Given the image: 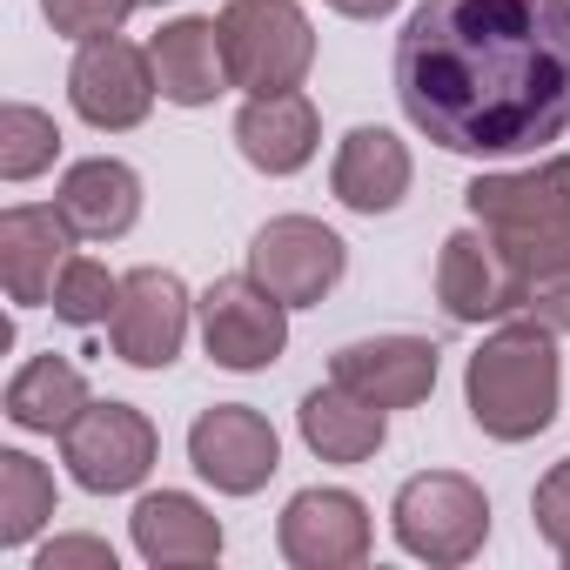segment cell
<instances>
[{"mask_svg":"<svg viewBox=\"0 0 570 570\" xmlns=\"http://www.w3.org/2000/svg\"><path fill=\"white\" fill-rule=\"evenodd\" d=\"M135 530V550L161 570H188V563H215L222 557V523L188 497V490H155L135 503L128 517Z\"/></svg>","mask_w":570,"mask_h":570,"instance_id":"ffe728a7","label":"cell"},{"mask_svg":"<svg viewBox=\"0 0 570 570\" xmlns=\"http://www.w3.org/2000/svg\"><path fill=\"white\" fill-rule=\"evenodd\" d=\"M215 28L228 55V88L242 95H289L316 68V28L303 0H228Z\"/></svg>","mask_w":570,"mask_h":570,"instance_id":"277c9868","label":"cell"},{"mask_svg":"<svg viewBox=\"0 0 570 570\" xmlns=\"http://www.w3.org/2000/svg\"><path fill=\"white\" fill-rule=\"evenodd\" d=\"M202 343L235 376L268 370L282 350H289V303L275 289H262L255 275H222L202 296Z\"/></svg>","mask_w":570,"mask_h":570,"instance_id":"ba28073f","label":"cell"},{"mask_svg":"<svg viewBox=\"0 0 570 570\" xmlns=\"http://www.w3.org/2000/svg\"><path fill=\"white\" fill-rule=\"evenodd\" d=\"M463 208L497 235L523 282L570 262V155H550L517 175H476L463 188Z\"/></svg>","mask_w":570,"mask_h":570,"instance_id":"3957f363","label":"cell"},{"mask_svg":"<svg viewBox=\"0 0 570 570\" xmlns=\"http://www.w3.org/2000/svg\"><path fill=\"white\" fill-rule=\"evenodd\" d=\"M55 517V476L28 450H0V543L21 550Z\"/></svg>","mask_w":570,"mask_h":570,"instance_id":"603a6c76","label":"cell"},{"mask_svg":"<svg viewBox=\"0 0 570 570\" xmlns=\"http://www.w3.org/2000/svg\"><path fill=\"white\" fill-rule=\"evenodd\" d=\"M275 543L296 570H350L370 557L376 523L356 490H296L275 523Z\"/></svg>","mask_w":570,"mask_h":570,"instance_id":"4fadbf2b","label":"cell"},{"mask_svg":"<svg viewBox=\"0 0 570 570\" xmlns=\"http://www.w3.org/2000/svg\"><path fill=\"white\" fill-rule=\"evenodd\" d=\"M55 208L68 215V228L81 242H115L141 222V175L115 155H95V161H75L61 175V195Z\"/></svg>","mask_w":570,"mask_h":570,"instance_id":"ac0fdd59","label":"cell"},{"mask_svg":"<svg viewBox=\"0 0 570 570\" xmlns=\"http://www.w3.org/2000/svg\"><path fill=\"white\" fill-rule=\"evenodd\" d=\"M330 8H336V14H350V21H383L396 0H330Z\"/></svg>","mask_w":570,"mask_h":570,"instance_id":"f546056e","label":"cell"},{"mask_svg":"<svg viewBox=\"0 0 570 570\" xmlns=\"http://www.w3.org/2000/svg\"><path fill=\"white\" fill-rule=\"evenodd\" d=\"M75 248V228L61 208H8L0 215V275H8V296L14 303H48L55 296V275Z\"/></svg>","mask_w":570,"mask_h":570,"instance_id":"e0dca14e","label":"cell"},{"mask_svg":"<svg viewBox=\"0 0 570 570\" xmlns=\"http://www.w3.org/2000/svg\"><path fill=\"white\" fill-rule=\"evenodd\" d=\"M390 523H396V543L423 563H470L490 537V497L483 483L456 476V470H423L396 490L390 503Z\"/></svg>","mask_w":570,"mask_h":570,"instance_id":"5b68a950","label":"cell"},{"mask_svg":"<svg viewBox=\"0 0 570 570\" xmlns=\"http://www.w3.org/2000/svg\"><path fill=\"white\" fill-rule=\"evenodd\" d=\"M115 296H121V275H108V262H95V255H68L61 275H55V296H48V303H55L61 323L95 330V323L115 316Z\"/></svg>","mask_w":570,"mask_h":570,"instance_id":"d4e9b609","label":"cell"},{"mask_svg":"<svg viewBox=\"0 0 570 570\" xmlns=\"http://www.w3.org/2000/svg\"><path fill=\"white\" fill-rule=\"evenodd\" d=\"M148 61H155V88H161V101H175V108H208V101L228 88L222 28H215L208 14H181V21H168V28L148 41Z\"/></svg>","mask_w":570,"mask_h":570,"instance_id":"2e32d148","label":"cell"},{"mask_svg":"<svg viewBox=\"0 0 570 570\" xmlns=\"http://www.w3.org/2000/svg\"><path fill=\"white\" fill-rule=\"evenodd\" d=\"M35 570H115V550L101 537H55L35 557Z\"/></svg>","mask_w":570,"mask_h":570,"instance_id":"f1b7e54d","label":"cell"},{"mask_svg":"<svg viewBox=\"0 0 570 570\" xmlns=\"http://www.w3.org/2000/svg\"><path fill=\"white\" fill-rule=\"evenodd\" d=\"M55 155H61L55 115H41V108H28V101H8V108H0V175H8V181L48 175Z\"/></svg>","mask_w":570,"mask_h":570,"instance_id":"cb8c5ba5","label":"cell"},{"mask_svg":"<svg viewBox=\"0 0 570 570\" xmlns=\"http://www.w3.org/2000/svg\"><path fill=\"white\" fill-rule=\"evenodd\" d=\"M155 456H161V436H155V423H148L135 403H88V410L68 423V436H61L68 476H75L81 490H95V497L135 490V483L155 470Z\"/></svg>","mask_w":570,"mask_h":570,"instance_id":"8992f818","label":"cell"},{"mask_svg":"<svg viewBox=\"0 0 570 570\" xmlns=\"http://www.w3.org/2000/svg\"><path fill=\"white\" fill-rule=\"evenodd\" d=\"M517 316L537 323V330H550V336H570V262H563V268H543V275L523 282Z\"/></svg>","mask_w":570,"mask_h":570,"instance_id":"4316f807","label":"cell"},{"mask_svg":"<svg viewBox=\"0 0 570 570\" xmlns=\"http://www.w3.org/2000/svg\"><path fill=\"white\" fill-rule=\"evenodd\" d=\"M343 268H350V248L316 215H275L248 242V275L262 282V289H275L289 309L323 303L336 282H343Z\"/></svg>","mask_w":570,"mask_h":570,"instance_id":"52a82bcc","label":"cell"},{"mask_svg":"<svg viewBox=\"0 0 570 570\" xmlns=\"http://www.w3.org/2000/svg\"><path fill=\"white\" fill-rule=\"evenodd\" d=\"M155 61L148 48L121 41V35H101V41H81L75 68H68V101L88 128L101 135H121V128H141L148 108H155Z\"/></svg>","mask_w":570,"mask_h":570,"instance_id":"8fae6325","label":"cell"},{"mask_svg":"<svg viewBox=\"0 0 570 570\" xmlns=\"http://www.w3.org/2000/svg\"><path fill=\"white\" fill-rule=\"evenodd\" d=\"M88 376L68 363V356H35L14 370L8 383V423L28 430V436H68V423L88 410Z\"/></svg>","mask_w":570,"mask_h":570,"instance_id":"7402d4cb","label":"cell"},{"mask_svg":"<svg viewBox=\"0 0 570 570\" xmlns=\"http://www.w3.org/2000/svg\"><path fill=\"white\" fill-rule=\"evenodd\" d=\"M463 403L470 423L497 443H530L557 423L563 403V363H557V336L510 316L470 363H463Z\"/></svg>","mask_w":570,"mask_h":570,"instance_id":"7a4b0ae2","label":"cell"},{"mask_svg":"<svg viewBox=\"0 0 570 570\" xmlns=\"http://www.w3.org/2000/svg\"><path fill=\"white\" fill-rule=\"evenodd\" d=\"M141 8V0H41V14L55 21V35L68 41H101V35H121V21Z\"/></svg>","mask_w":570,"mask_h":570,"instance_id":"484cf974","label":"cell"},{"mask_svg":"<svg viewBox=\"0 0 570 570\" xmlns=\"http://www.w3.org/2000/svg\"><path fill=\"white\" fill-rule=\"evenodd\" d=\"M410 148L390 135V128H350L343 148H336V168H330V188L343 208L356 215H390L403 195H410Z\"/></svg>","mask_w":570,"mask_h":570,"instance_id":"d6986e66","label":"cell"},{"mask_svg":"<svg viewBox=\"0 0 570 570\" xmlns=\"http://www.w3.org/2000/svg\"><path fill=\"white\" fill-rule=\"evenodd\" d=\"M202 303L181 289L175 268H128L121 275V296H115V316H108V343L121 363L135 370H168L188 343V316Z\"/></svg>","mask_w":570,"mask_h":570,"instance_id":"9c48e42d","label":"cell"},{"mask_svg":"<svg viewBox=\"0 0 570 570\" xmlns=\"http://www.w3.org/2000/svg\"><path fill=\"white\" fill-rule=\"evenodd\" d=\"M188 463L202 483H215L222 497H255L275 470H282V436L268 430L262 410L248 403H215L188 423Z\"/></svg>","mask_w":570,"mask_h":570,"instance_id":"7c38bea8","label":"cell"},{"mask_svg":"<svg viewBox=\"0 0 570 570\" xmlns=\"http://www.w3.org/2000/svg\"><path fill=\"white\" fill-rule=\"evenodd\" d=\"M436 303L450 323L463 330H483V323H510L517 303H523V268L497 248V235L476 222V228H456L436 255Z\"/></svg>","mask_w":570,"mask_h":570,"instance_id":"30bf717a","label":"cell"},{"mask_svg":"<svg viewBox=\"0 0 570 570\" xmlns=\"http://www.w3.org/2000/svg\"><path fill=\"white\" fill-rule=\"evenodd\" d=\"M396 101L450 155H530L570 128V0H423Z\"/></svg>","mask_w":570,"mask_h":570,"instance_id":"6da1fadb","label":"cell"},{"mask_svg":"<svg viewBox=\"0 0 570 570\" xmlns=\"http://www.w3.org/2000/svg\"><path fill=\"white\" fill-rule=\"evenodd\" d=\"M436 363H443V350L430 336H370V343L336 350L330 376L343 390L370 396L376 410H416L436 390Z\"/></svg>","mask_w":570,"mask_h":570,"instance_id":"5bb4252c","label":"cell"},{"mask_svg":"<svg viewBox=\"0 0 570 570\" xmlns=\"http://www.w3.org/2000/svg\"><path fill=\"white\" fill-rule=\"evenodd\" d=\"M530 517H537L543 543L570 563V456H563V463H550V476H543V483H537V497H530Z\"/></svg>","mask_w":570,"mask_h":570,"instance_id":"83f0119b","label":"cell"},{"mask_svg":"<svg viewBox=\"0 0 570 570\" xmlns=\"http://www.w3.org/2000/svg\"><path fill=\"white\" fill-rule=\"evenodd\" d=\"M235 141H242L248 168H262V175H303L316 161V141H323L316 101L303 88H289V95H248L242 115H235Z\"/></svg>","mask_w":570,"mask_h":570,"instance_id":"9a60e30c","label":"cell"},{"mask_svg":"<svg viewBox=\"0 0 570 570\" xmlns=\"http://www.w3.org/2000/svg\"><path fill=\"white\" fill-rule=\"evenodd\" d=\"M296 416H303V443L323 463H370L390 443V410H376L370 396L343 390L336 376H330V390H309Z\"/></svg>","mask_w":570,"mask_h":570,"instance_id":"44dd1931","label":"cell"},{"mask_svg":"<svg viewBox=\"0 0 570 570\" xmlns=\"http://www.w3.org/2000/svg\"><path fill=\"white\" fill-rule=\"evenodd\" d=\"M141 8H168V0H141Z\"/></svg>","mask_w":570,"mask_h":570,"instance_id":"4dcf8cb0","label":"cell"}]
</instances>
